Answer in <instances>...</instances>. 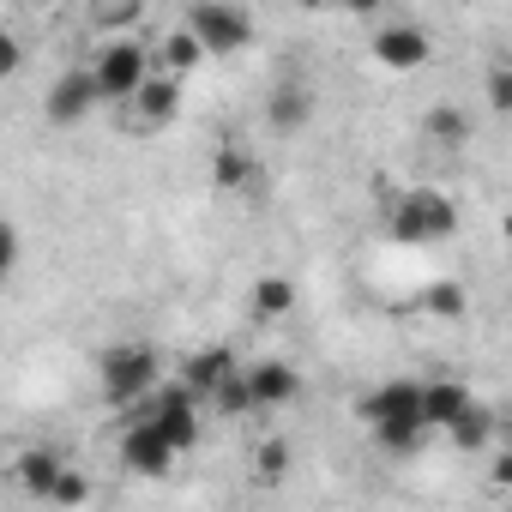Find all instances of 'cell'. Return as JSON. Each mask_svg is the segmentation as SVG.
<instances>
[{"label":"cell","instance_id":"27","mask_svg":"<svg viewBox=\"0 0 512 512\" xmlns=\"http://www.w3.org/2000/svg\"><path fill=\"white\" fill-rule=\"evenodd\" d=\"M19 253H25V241H19V229L0 217V278H13L19 272Z\"/></svg>","mask_w":512,"mask_h":512},{"label":"cell","instance_id":"24","mask_svg":"<svg viewBox=\"0 0 512 512\" xmlns=\"http://www.w3.org/2000/svg\"><path fill=\"white\" fill-rule=\"evenodd\" d=\"M422 314H434V320H464V284H428V290H422Z\"/></svg>","mask_w":512,"mask_h":512},{"label":"cell","instance_id":"13","mask_svg":"<svg viewBox=\"0 0 512 512\" xmlns=\"http://www.w3.org/2000/svg\"><path fill=\"white\" fill-rule=\"evenodd\" d=\"M296 302H302V290L284 272H266V278H253V290H247V320L253 326H278V320L296 314Z\"/></svg>","mask_w":512,"mask_h":512},{"label":"cell","instance_id":"11","mask_svg":"<svg viewBox=\"0 0 512 512\" xmlns=\"http://www.w3.org/2000/svg\"><path fill=\"white\" fill-rule=\"evenodd\" d=\"M97 109H103V103H97L91 67H67V73H55L49 91H43V115H49L55 127H85Z\"/></svg>","mask_w":512,"mask_h":512},{"label":"cell","instance_id":"2","mask_svg":"<svg viewBox=\"0 0 512 512\" xmlns=\"http://www.w3.org/2000/svg\"><path fill=\"white\" fill-rule=\"evenodd\" d=\"M386 229L404 247H440V241L458 235V205H452V193L422 181V187H404V193L386 199Z\"/></svg>","mask_w":512,"mask_h":512},{"label":"cell","instance_id":"8","mask_svg":"<svg viewBox=\"0 0 512 512\" xmlns=\"http://www.w3.org/2000/svg\"><path fill=\"white\" fill-rule=\"evenodd\" d=\"M241 386H247L253 416H278L284 404L302 398V374L284 356H253V362H241Z\"/></svg>","mask_w":512,"mask_h":512},{"label":"cell","instance_id":"23","mask_svg":"<svg viewBox=\"0 0 512 512\" xmlns=\"http://www.w3.org/2000/svg\"><path fill=\"white\" fill-rule=\"evenodd\" d=\"M253 476H260V482H284L290 476V440H260V446H253Z\"/></svg>","mask_w":512,"mask_h":512},{"label":"cell","instance_id":"31","mask_svg":"<svg viewBox=\"0 0 512 512\" xmlns=\"http://www.w3.org/2000/svg\"><path fill=\"white\" fill-rule=\"evenodd\" d=\"M43 7H49V13H61V7H79V0H43Z\"/></svg>","mask_w":512,"mask_h":512},{"label":"cell","instance_id":"18","mask_svg":"<svg viewBox=\"0 0 512 512\" xmlns=\"http://www.w3.org/2000/svg\"><path fill=\"white\" fill-rule=\"evenodd\" d=\"M494 434H500V410H494V404H482V398H470V404H464V416L446 428V440H452L464 458L488 452V446H494Z\"/></svg>","mask_w":512,"mask_h":512},{"label":"cell","instance_id":"14","mask_svg":"<svg viewBox=\"0 0 512 512\" xmlns=\"http://www.w3.org/2000/svg\"><path fill=\"white\" fill-rule=\"evenodd\" d=\"M235 362H241V356H235L229 344H199V350H187V356H181V386L205 404V392H211Z\"/></svg>","mask_w":512,"mask_h":512},{"label":"cell","instance_id":"17","mask_svg":"<svg viewBox=\"0 0 512 512\" xmlns=\"http://www.w3.org/2000/svg\"><path fill=\"white\" fill-rule=\"evenodd\" d=\"M470 398H476V392H470L464 380H422V422H428V434H446V428L464 416Z\"/></svg>","mask_w":512,"mask_h":512},{"label":"cell","instance_id":"1","mask_svg":"<svg viewBox=\"0 0 512 512\" xmlns=\"http://www.w3.org/2000/svg\"><path fill=\"white\" fill-rule=\"evenodd\" d=\"M356 416L368 422L374 446L392 458H410L428 446V422H422V380H380L356 398Z\"/></svg>","mask_w":512,"mask_h":512},{"label":"cell","instance_id":"21","mask_svg":"<svg viewBox=\"0 0 512 512\" xmlns=\"http://www.w3.org/2000/svg\"><path fill=\"white\" fill-rule=\"evenodd\" d=\"M79 7H85L91 31L127 37V31H139V25H145V13H151V0H79Z\"/></svg>","mask_w":512,"mask_h":512},{"label":"cell","instance_id":"15","mask_svg":"<svg viewBox=\"0 0 512 512\" xmlns=\"http://www.w3.org/2000/svg\"><path fill=\"white\" fill-rule=\"evenodd\" d=\"M211 187H217V193H247V187H260V157H253L247 145H235V139H223V145L211 151Z\"/></svg>","mask_w":512,"mask_h":512},{"label":"cell","instance_id":"25","mask_svg":"<svg viewBox=\"0 0 512 512\" xmlns=\"http://www.w3.org/2000/svg\"><path fill=\"white\" fill-rule=\"evenodd\" d=\"M85 500H91V476L73 470V464H61V476L49 488V506H85Z\"/></svg>","mask_w":512,"mask_h":512},{"label":"cell","instance_id":"22","mask_svg":"<svg viewBox=\"0 0 512 512\" xmlns=\"http://www.w3.org/2000/svg\"><path fill=\"white\" fill-rule=\"evenodd\" d=\"M205 404H211L217 416H229V422L253 416V404H247V386H241V362H235V368H229V374H223V380H217V386L205 392Z\"/></svg>","mask_w":512,"mask_h":512},{"label":"cell","instance_id":"7","mask_svg":"<svg viewBox=\"0 0 512 512\" xmlns=\"http://www.w3.org/2000/svg\"><path fill=\"white\" fill-rule=\"evenodd\" d=\"M368 61H374L380 73H422V67L434 61V37H428V25H416V19H392V25H380V31L368 37Z\"/></svg>","mask_w":512,"mask_h":512},{"label":"cell","instance_id":"10","mask_svg":"<svg viewBox=\"0 0 512 512\" xmlns=\"http://www.w3.org/2000/svg\"><path fill=\"white\" fill-rule=\"evenodd\" d=\"M115 458H121V470H133V476H145V482H157V476H169L181 458H175V446L139 416V410H127V428H121V446H115Z\"/></svg>","mask_w":512,"mask_h":512},{"label":"cell","instance_id":"9","mask_svg":"<svg viewBox=\"0 0 512 512\" xmlns=\"http://www.w3.org/2000/svg\"><path fill=\"white\" fill-rule=\"evenodd\" d=\"M181 103H187V79H175V73H145L139 79V91L121 103L133 121H139V133H163V127H175L181 121Z\"/></svg>","mask_w":512,"mask_h":512},{"label":"cell","instance_id":"5","mask_svg":"<svg viewBox=\"0 0 512 512\" xmlns=\"http://www.w3.org/2000/svg\"><path fill=\"white\" fill-rule=\"evenodd\" d=\"M181 25L199 37V49L211 61H229V55H241L253 43V13L241 7V0H193Z\"/></svg>","mask_w":512,"mask_h":512},{"label":"cell","instance_id":"4","mask_svg":"<svg viewBox=\"0 0 512 512\" xmlns=\"http://www.w3.org/2000/svg\"><path fill=\"white\" fill-rule=\"evenodd\" d=\"M133 410H139V416H145V422H151V428L169 440V446H175V458H187V452L199 446V434H205L199 398H193L181 380H175V386H163V380H157V386H151V392H145Z\"/></svg>","mask_w":512,"mask_h":512},{"label":"cell","instance_id":"19","mask_svg":"<svg viewBox=\"0 0 512 512\" xmlns=\"http://www.w3.org/2000/svg\"><path fill=\"white\" fill-rule=\"evenodd\" d=\"M61 452L55 446H25L19 458H13V482L31 494V500H49V488H55V476H61Z\"/></svg>","mask_w":512,"mask_h":512},{"label":"cell","instance_id":"6","mask_svg":"<svg viewBox=\"0 0 512 512\" xmlns=\"http://www.w3.org/2000/svg\"><path fill=\"white\" fill-rule=\"evenodd\" d=\"M151 73V43H139L133 31L127 37H109L97 55H91V85H97V103H127L139 91V79Z\"/></svg>","mask_w":512,"mask_h":512},{"label":"cell","instance_id":"12","mask_svg":"<svg viewBox=\"0 0 512 512\" xmlns=\"http://www.w3.org/2000/svg\"><path fill=\"white\" fill-rule=\"evenodd\" d=\"M314 109H320V97H314V85H302V79H278V85L266 91V127H272L278 139H296V133L314 121Z\"/></svg>","mask_w":512,"mask_h":512},{"label":"cell","instance_id":"30","mask_svg":"<svg viewBox=\"0 0 512 512\" xmlns=\"http://www.w3.org/2000/svg\"><path fill=\"white\" fill-rule=\"evenodd\" d=\"M302 13H326V7H338V0H296Z\"/></svg>","mask_w":512,"mask_h":512},{"label":"cell","instance_id":"16","mask_svg":"<svg viewBox=\"0 0 512 512\" xmlns=\"http://www.w3.org/2000/svg\"><path fill=\"white\" fill-rule=\"evenodd\" d=\"M205 61H211V55L199 49V37H193L187 25L163 31V37H157V49H151V67H157V73H175V79H193Z\"/></svg>","mask_w":512,"mask_h":512},{"label":"cell","instance_id":"3","mask_svg":"<svg viewBox=\"0 0 512 512\" xmlns=\"http://www.w3.org/2000/svg\"><path fill=\"white\" fill-rule=\"evenodd\" d=\"M157 380H163V356L145 338H121V344H103L97 350V392L115 410H133Z\"/></svg>","mask_w":512,"mask_h":512},{"label":"cell","instance_id":"26","mask_svg":"<svg viewBox=\"0 0 512 512\" xmlns=\"http://www.w3.org/2000/svg\"><path fill=\"white\" fill-rule=\"evenodd\" d=\"M19 67H25V43H19L7 25H0V85H7V79H19Z\"/></svg>","mask_w":512,"mask_h":512},{"label":"cell","instance_id":"29","mask_svg":"<svg viewBox=\"0 0 512 512\" xmlns=\"http://www.w3.org/2000/svg\"><path fill=\"white\" fill-rule=\"evenodd\" d=\"M338 7H350V13H356V19H374V13H380V7H386V0H338Z\"/></svg>","mask_w":512,"mask_h":512},{"label":"cell","instance_id":"28","mask_svg":"<svg viewBox=\"0 0 512 512\" xmlns=\"http://www.w3.org/2000/svg\"><path fill=\"white\" fill-rule=\"evenodd\" d=\"M488 109H494V115H506V109H512V73H506L500 61L488 67Z\"/></svg>","mask_w":512,"mask_h":512},{"label":"cell","instance_id":"20","mask_svg":"<svg viewBox=\"0 0 512 512\" xmlns=\"http://www.w3.org/2000/svg\"><path fill=\"white\" fill-rule=\"evenodd\" d=\"M416 133H422L428 145H440V151H464V145H470V115H464L458 103H434V109H422Z\"/></svg>","mask_w":512,"mask_h":512}]
</instances>
